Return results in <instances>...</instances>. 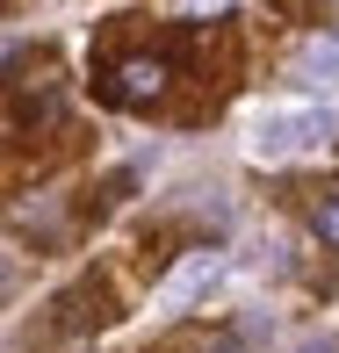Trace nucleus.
I'll use <instances>...</instances> for the list:
<instances>
[{"mask_svg":"<svg viewBox=\"0 0 339 353\" xmlns=\"http://www.w3.org/2000/svg\"><path fill=\"white\" fill-rule=\"evenodd\" d=\"M339 137V116L325 101H289V108H267L260 123H253V159H303V152H325Z\"/></svg>","mask_w":339,"mask_h":353,"instance_id":"nucleus-1","label":"nucleus"},{"mask_svg":"<svg viewBox=\"0 0 339 353\" xmlns=\"http://www.w3.org/2000/svg\"><path fill=\"white\" fill-rule=\"evenodd\" d=\"M217 274H224V252H181L166 267V281H159V310H188Z\"/></svg>","mask_w":339,"mask_h":353,"instance_id":"nucleus-2","label":"nucleus"},{"mask_svg":"<svg viewBox=\"0 0 339 353\" xmlns=\"http://www.w3.org/2000/svg\"><path fill=\"white\" fill-rule=\"evenodd\" d=\"M101 87H108V101H123V108H152L159 94H166V65H159V58H130V65L116 79H101Z\"/></svg>","mask_w":339,"mask_h":353,"instance_id":"nucleus-3","label":"nucleus"},{"mask_svg":"<svg viewBox=\"0 0 339 353\" xmlns=\"http://www.w3.org/2000/svg\"><path fill=\"white\" fill-rule=\"evenodd\" d=\"M296 79H311V87H332L339 79V29H325V37H311L296 51Z\"/></svg>","mask_w":339,"mask_h":353,"instance_id":"nucleus-4","label":"nucleus"},{"mask_svg":"<svg viewBox=\"0 0 339 353\" xmlns=\"http://www.w3.org/2000/svg\"><path fill=\"white\" fill-rule=\"evenodd\" d=\"M311 231L325 238V245H339V195H325V202L311 210Z\"/></svg>","mask_w":339,"mask_h":353,"instance_id":"nucleus-5","label":"nucleus"},{"mask_svg":"<svg viewBox=\"0 0 339 353\" xmlns=\"http://www.w3.org/2000/svg\"><path fill=\"white\" fill-rule=\"evenodd\" d=\"M296 353H339V339H303Z\"/></svg>","mask_w":339,"mask_h":353,"instance_id":"nucleus-6","label":"nucleus"},{"mask_svg":"<svg viewBox=\"0 0 339 353\" xmlns=\"http://www.w3.org/2000/svg\"><path fill=\"white\" fill-rule=\"evenodd\" d=\"M224 353H231V346H224Z\"/></svg>","mask_w":339,"mask_h":353,"instance_id":"nucleus-7","label":"nucleus"}]
</instances>
